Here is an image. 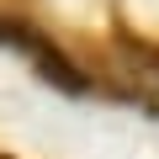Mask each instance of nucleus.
I'll use <instances>...</instances> for the list:
<instances>
[{
	"mask_svg": "<svg viewBox=\"0 0 159 159\" xmlns=\"http://www.w3.org/2000/svg\"><path fill=\"white\" fill-rule=\"evenodd\" d=\"M0 37L21 48V53H27V58H32V64L43 69V80H48V85H64V90H74V96L85 90V80H80V69H74V64H69V58H64L58 48H48L43 37H32L27 27H0Z\"/></svg>",
	"mask_w": 159,
	"mask_h": 159,
	"instance_id": "nucleus-1",
	"label": "nucleus"
}]
</instances>
